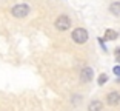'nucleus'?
<instances>
[{"label": "nucleus", "instance_id": "nucleus-9", "mask_svg": "<svg viewBox=\"0 0 120 111\" xmlns=\"http://www.w3.org/2000/svg\"><path fill=\"white\" fill-rule=\"evenodd\" d=\"M106 82H108V76H106V74H100V77H99V85H105Z\"/></svg>", "mask_w": 120, "mask_h": 111}, {"label": "nucleus", "instance_id": "nucleus-5", "mask_svg": "<svg viewBox=\"0 0 120 111\" xmlns=\"http://www.w3.org/2000/svg\"><path fill=\"white\" fill-rule=\"evenodd\" d=\"M106 102H108V105H119L120 103V93H117V91L109 93L106 96Z\"/></svg>", "mask_w": 120, "mask_h": 111}, {"label": "nucleus", "instance_id": "nucleus-12", "mask_svg": "<svg viewBox=\"0 0 120 111\" xmlns=\"http://www.w3.org/2000/svg\"><path fill=\"white\" fill-rule=\"evenodd\" d=\"M116 56H117V57H120V46L116 48Z\"/></svg>", "mask_w": 120, "mask_h": 111}, {"label": "nucleus", "instance_id": "nucleus-2", "mask_svg": "<svg viewBox=\"0 0 120 111\" xmlns=\"http://www.w3.org/2000/svg\"><path fill=\"white\" fill-rule=\"evenodd\" d=\"M72 40H74L75 43H79V45H83V43H86L88 42V39H89V34H88V31H86L85 28H75L74 31H72Z\"/></svg>", "mask_w": 120, "mask_h": 111}, {"label": "nucleus", "instance_id": "nucleus-7", "mask_svg": "<svg viewBox=\"0 0 120 111\" xmlns=\"http://www.w3.org/2000/svg\"><path fill=\"white\" fill-rule=\"evenodd\" d=\"M109 12L116 17H120V2H112L109 5Z\"/></svg>", "mask_w": 120, "mask_h": 111}, {"label": "nucleus", "instance_id": "nucleus-8", "mask_svg": "<svg viewBox=\"0 0 120 111\" xmlns=\"http://www.w3.org/2000/svg\"><path fill=\"white\" fill-rule=\"evenodd\" d=\"M119 37V32L114 31V29H106L105 31V39L106 40H116Z\"/></svg>", "mask_w": 120, "mask_h": 111}, {"label": "nucleus", "instance_id": "nucleus-6", "mask_svg": "<svg viewBox=\"0 0 120 111\" xmlns=\"http://www.w3.org/2000/svg\"><path fill=\"white\" fill-rule=\"evenodd\" d=\"M103 103L100 100H91L88 105V111H102Z\"/></svg>", "mask_w": 120, "mask_h": 111}, {"label": "nucleus", "instance_id": "nucleus-4", "mask_svg": "<svg viewBox=\"0 0 120 111\" xmlns=\"http://www.w3.org/2000/svg\"><path fill=\"white\" fill-rule=\"evenodd\" d=\"M92 77H94V71H92L89 66H86V68H83L80 71V80H82V82L88 83V82L92 80Z\"/></svg>", "mask_w": 120, "mask_h": 111}, {"label": "nucleus", "instance_id": "nucleus-10", "mask_svg": "<svg viewBox=\"0 0 120 111\" xmlns=\"http://www.w3.org/2000/svg\"><path fill=\"white\" fill-rule=\"evenodd\" d=\"M114 74H117V76H120V65H117V66H114Z\"/></svg>", "mask_w": 120, "mask_h": 111}, {"label": "nucleus", "instance_id": "nucleus-11", "mask_svg": "<svg viewBox=\"0 0 120 111\" xmlns=\"http://www.w3.org/2000/svg\"><path fill=\"white\" fill-rule=\"evenodd\" d=\"M99 43H100V46H102V50L106 51V46H105V42H103V39H99Z\"/></svg>", "mask_w": 120, "mask_h": 111}, {"label": "nucleus", "instance_id": "nucleus-13", "mask_svg": "<svg viewBox=\"0 0 120 111\" xmlns=\"http://www.w3.org/2000/svg\"><path fill=\"white\" fill-rule=\"evenodd\" d=\"M119 62H120V57H119Z\"/></svg>", "mask_w": 120, "mask_h": 111}, {"label": "nucleus", "instance_id": "nucleus-3", "mask_svg": "<svg viewBox=\"0 0 120 111\" xmlns=\"http://www.w3.org/2000/svg\"><path fill=\"white\" fill-rule=\"evenodd\" d=\"M71 25H72L71 19L65 14L59 15V17L56 19V22H54V26H56V29H59V31H66V29L71 28Z\"/></svg>", "mask_w": 120, "mask_h": 111}, {"label": "nucleus", "instance_id": "nucleus-1", "mask_svg": "<svg viewBox=\"0 0 120 111\" xmlns=\"http://www.w3.org/2000/svg\"><path fill=\"white\" fill-rule=\"evenodd\" d=\"M31 12V8L28 6L26 3H19V5H14L11 8V15L15 19H23Z\"/></svg>", "mask_w": 120, "mask_h": 111}]
</instances>
